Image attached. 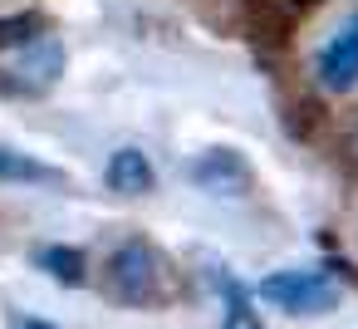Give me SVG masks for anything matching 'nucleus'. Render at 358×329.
<instances>
[{
	"label": "nucleus",
	"mask_w": 358,
	"mask_h": 329,
	"mask_svg": "<svg viewBox=\"0 0 358 329\" xmlns=\"http://www.w3.org/2000/svg\"><path fill=\"white\" fill-rule=\"evenodd\" d=\"M162 290V255L148 241H123L108 255V295L123 304H148Z\"/></svg>",
	"instance_id": "nucleus-1"
},
{
	"label": "nucleus",
	"mask_w": 358,
	"mask_h": 329,
	"mask_svg": "<svg viewBox=\"0 0 358 329\" xmlns=\"http://www.w3.org/2000/svg\"><path fill=\"white\" fill-rule=\"evenodd\" d=\"M260 300L285 314H329L338 304V285L324 270H275L260 280Z\"/></svg>",
	"instance_id": "nucleus-2"
},
{
	"label": "nucleus",
	"mask_w": 358,
	"mask_h": 329,
	"mask_svg": "<svg viewBox=\"0 0 358 329\" xmlns=\"http://www.w3.org/2000/svg\"><path fill=\"white\" fill-rule=\"evenodd\" d=\"M314 79H319V89H329V94L358 89V10H353V15L329 35V45L319 50Z\"/></svg>",
	"instance_id": "nucleus-3"
},
{
	"label": "nucleus",
	"mask_w": 358,
	"mask_h": 329,
	"mask_svg": "<svg viewBox=\"0 0 358 329\" xmlns=\"http://www.w3.org/2000/svg\"><path fill=\"white\" fill-rule=\"evenodd\" d=\"M192 182H196L201 192H211V197H231V192H241V187L250 182V167H245V158L231 153V148H206V153L192 162Z\"/></svg>",
	"instance_id": "nucleus-4"
},
{
	"label": "nucleus",
	"mask_w": 358,
	"mask_h": 329,
	"mask_svg": "<svg viewBox=\"0 0 358 329\" xmlns=\"http://www.w3.org/2000/svg\"><path fill=\"white\" fill-rule=\"evenodd\" d=\"M59 69H64V50L45 35V40L25 45V59H20L15 69H0V74H20V89H25V94H40V89H50V84L59 79Z\"/></svg>",
	"instance_id": "nucleus-5"
},
{
	"label": "nucleus",
	"mask_w": 358,
	"mask_h": 329,
	"mask_svg": "<svg viewBox=\"0 0 358 329\" xmlns=\"http://www.w3.org/2000/svg\"><path fill=\"white\" fill-rule=\"evenodd\" d=\"M103 182H108V192H123V197H143V192H152L157 172H152L148 153H138V148H118V153L108 158V167H103Z\"/></svg>",
	"instance_id": "nucleus-6"
},
{
	"label": "nucleus",
	"mask_w": 358,
	"mask_h": 329,
	"mask_svg": "<svg viewBox=\"0 0 358 329\" xmlns=\"http://www.w3.org/2000/svg\"><path fill=\"white\" fill-rule=\"evenodd\" d=\"M0 182H10V187H64V172L40 162L35 153H20V148L0 143Z\"/></svg>",
	"instance_id": "nucleus-7"
},
{
	"label": "nucleus",
	"mask_w": 358,
	"mask_h": 329,
	"mask_svg": "<svg viewBox=\"0 0 358 329\" xmlns=\"http://www.w3.org/2000/svg\"><path fill=\"white\" fill-rule=\"evenodd\" d=\"M35 265L50 270L59 285H84V255L74 246H40L35 251Z\"/></svg>",
	"instance_id": "nucleus-8"
},
{
	"label": "nucleus",
	"mask_w": 358,
	"mask_h": 329,
	"mask_svg": "<svg viewBox=\"0 0 358 329\" xmlns=\"http://www.w3.org/2000/svg\"><path fill=\"white\" fill-rule=\"evenodd\" d=\"M216 285H221V300H226V329H265L260 314L250 309V300H245V290H241L236 280H226V275L216 270Z\"/></svg>",
	"instance_id": "nucleus-9"
},
{
	"label": "nucleus",
	"mask_w": 358,
	"mask_h": 329,
	"mask_svg": "<svg viewBox=\"0 0 358 329\" xmlns=\"http://www.w3.org/2000/svg\"><path fill=\"white\" fill-rule=\"evenodd\" d=\"M35 40H45L40 15H6L0 20V50H20V45H35Z\"/></svg>",
	"instance_id": "nucleus-10"
},
{
	"label": "nucleus",
	"mask_w": 358,
	"mask_h": 329,
	"mask_svg": "<svg viewBox=\"0 0 358 329\" xmlns=\"http://www.w3.org/2000/svg\"><path fill=\"white\" fill-rule=\"evenodd\" d=\"M20 329H55V324H50V319H25Z\"/></svg>",
	"instance_id": "nucleus-11"
}]
</instances>
